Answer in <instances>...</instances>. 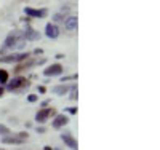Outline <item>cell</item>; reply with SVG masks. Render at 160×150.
I'll return each instance as SVG.
<instances>
[{
    "label": "cell",
    "instance_id": "6da1fadb",
    "mask_svg": "<svg viewBox=\"0 0 160 150\" xmlns=\"http://www.w3.org/2000/svg\"><path fill=\"white\" fill-rule=\"evenodd\" d=\"M26 58H29V53H13V54H8V56H3V58H0V61L2 62H15V61H22Z\"/></svg>",
    "mask_w": 160,
    "mask_h": 150
},
{
    "label": "cell",
    "instance_id": "7a4b0ae2",
    "mask_svg": "<svg viewBox=\"0 0 160 150\" xmlns=\"http://www.w3.org/2000/svg\"><path fill=\"white\" fill-rule=\"evenodd\" d=\"M24 13L31 18H45L47 16V10L42 8V10H35V8H31V7H26L24 8Z\"/></svg>",
    "mask_w": 160,
    "mask_h": 150
},
{
    "label": "cell",
    "instance_id": "3957f363",
    "mask_svg": "<svg viewBox=\"0 0 160 150\" xmlns=\"http://www.w3.org/2000/svg\"><path fill=\"white\" fill-rule=\"evenodd\" d=\"M50 115H55V109H42V110L37 112L35 121H38V123H43V121H47V118H48Z\"/></svg>",
    "mask_w": 160,
    "mask_h": 150
},
{
    "label": "cell",
    "instance_id": "277c9868",
    "mask_svg": "<svg viewBox=\"0 0 160 150\" xmlns=\"http://www.w3.org/2000/svg\"><path fill=\"white\" fill-rule=\"evenodd\" d=\"M16 40H18V34H10L7 37L5 43H3V46H2V50H0V51L3 53V51H7V50H10L13 46H16Z\"/></svg>",
    "mask_w": 160,
    "mask_h": 150
},
{
    "label": "cell",
    "instance_id": "5b68a950",
    "mask_svg": "<svg viewBox=\"0 0 160 150\" xmlns=\"http://www.w3.org/2000/svg\"><path fill=\"white\" fill-rule=\"evenodd\" d=\"M69 123V118L66 117L64 114H61V115H56L55 117V120H53V128H56V129H59V128H62V126H66Z\"/></svg>",
    "mask_w": 160,
    "mask_h": 150
},
{
    "label": "cell",
    "instance_id": "8992f818",
    "mask_svg": "<svg viewBox=\"0 0 160 150\" xmlns=\"http://www.w3.org/2000/svg\"><path fill=\"white\" fill-rule=\"evenodd\" d=\"M21 86L28 88V86H29V81L26 80V78H22V77H18V78H15V80H13L11 83L8 85V90H16V88H21Z\"/></svg>",
    "mask_w": 160,
    "mask_h": 150
},
{
    "label": "cell",
    "instance_id": "52a82bcc",
    "mask_svg": "<svg viewBox=\"0 0 160 150\" xmlns=\"http://www.w3.org/2000/svg\"><path fill=\"white\" fill-rule=\"evenodd\" d=\"M61 139L64 141V144L68 145L69 148H72V150H77V148H78V145H77V141L72 138V134H69V133L61 134Z\"/></svg>",
    "mask_w": 160,
    "mask_h": 150
},
{
    "label": "cell",
    "instance_id": "ba28073f",
    "mask_svg": "<svg viewBox=\"0 0 160 150\" xmlns=\"http://www.w3.org/2000/svg\"><path fill=\"white\" fill-rule=\"evenodd\" d=\"M61 72H62V65H61V64H53V65L47 67L43 74H45L47 77H50V75H59Z\"/></svg>",
    "mask_w": 160,
    "mask_h": 150
},
{
    "label": "cell",
    "instance_id": "9c48e42d",
    "mask_svg": "<svg viewBox=\"0 0 160 150\" xmlns=\"http://www.w3.org/2000/svg\"><path fill=\"white\" fill-rule=\"evenodd\" d=\"M45 32H47V37H48V38H56V37L59 35V29H58L55 24H47Z\"/></svg>",
    "mask_w": 160,
    "mask_h": 150
},
{
    "label": "cell",
    "instance_id": "30bf717a",
    "mask_svg": "<svg viewBox=\"0 0 160 150\" xmlns=\"http://www.w3.org/2000/svg\"><path fill=\"white\" fill-rule=\"evenodd\" d=\"M77 24H78L77 16H71V18L66 19V22H64V26H66V29H68V31H75L77 29Z\"/></svg>",
    "mask_w": 160,
    "mask_h": 150
},
{
    "label": "cell",
    "instance_id": "8fae6325",
    "mask_svg": "<svg viewBox=\"0 0 160 150\" xmlns=\"http://www.w3.org/2000/svg\"><path fill=\"white\" fill-rule=\"evenodd\" d=\"M2 142L3 144H22L24 141L19 136H5V138H2Z\"/></svg>",
    "mask_w": 160,
    "mask_h": 150
},
{
    "label": "cell",
    "instance_id": "7c38bea8",
    "mask_svg": "<svg viewBox=\"0 0 160 150\" xmlns=\"http://www.w3.org/2000/svg\"><path fill=\"white\" fill-rule=\"evenodd\" d=\"M22 37H24V40H38L40 38V34L37 31H34V29H28V31L22 34Z\"/></svg>",
    "mask_w": 160,
    "mask_h": 150
},
{
    "label": "cell",
    "instance_id": "4fadbf2b",
    "mask_svg": "<svg viewBox=\"0 0 160 150\" xmlns=\"http://www.w3.org/2000/svg\"><path fill=\"white\" fill-rule=\"evenodd\" d=\"M69 90H71V88H69L68 85H64V83H62V85H58V86H53V88H51V91H53V93L61 94V96H62V94H66V93H68Z\"/></svg>",
    "mask_w": 160,
    "mask_h": 150
},
{
    "label": "cell",
    "instance_id": "5bb4252c",
    "mask_svg": "<svg viewBox=\"0 0 160 150\" xmlns=\"http://www.w3.org/2000/svg\"><path fill=\"white\" fill-rule=\"evenodd\" d=\"M7 81H8V72L0 69V83H7Z\"/></svg>",
    "mask_w": 160,
    "mask_h": 150
},
{
    "label": "cell",
    "instance_id": "9a60e30c",
    "mask_svg": "<svg viewBox=\"0 0 160 150\" xmlns=\"http://www.w3.org/2000/svg\"><path fill=\"white\" fill-rule=\"evenodd\" d=\"M31 65H34V61H28V62H24L22 65H18L16 67V72H21V70L28 69V67H31Z\"/></svg>",
    "mask_w": 160,
    "mask_h": 150
},
{
    "label": "cell",
    "instance_id": "2e32d148",
    "mask_svg": "<svg viewBox=\"0 0 160 150\" xmlns=\"http://www.w3.org/2000/svg\"><path fill=\"white\" fill-rule=\"evenodd\" d=\"M77 96H78V91H77V86L74 85V86H71V96H69V98H71L72 101H75Z\"/></svg>",
    "mask_w": 160,
    "mask_h": 150
},
{
    "label": "cell",
    "instance_id": "e0dca14e",
    "mask_svg": "<svg viewBox=\"0 0 160 150\" xmlns=\"http://www.w3.org/2000/svg\"><path fill=\"white\" fill-rule=\"evenodd\" d=\"M7 134H10V129L5 125H0V136H3V138H5Z\"/></svg>",
    "mask_w": 160,
    "mask_h": 150
},
{
    "label": "cell",
    "instance_id": "ac0fdd59",
    "mask_svg": "<svg viewBox=\"0 0 160 150\" xmlns=\"http://www.w3.org/2000/svg\"><path fill=\"white\" fill-rule=\"evenodd\" d=\"M53 19H55V21H64L66 18H64V15H62V13H56V15L53 16Z\"/></svg>",
    "mask_w": 160,
    "mask_h": 150
},
{
    "label": "cell",
    "instance_id": "d6986e66",
    "mask_svg": "<svg viewBox=\"0 0 160 150\" xmlns=\"http://www.w3.org/2000/svg\"><path fill=\"white\" fill-rule=\"evenodd\" d=\"M31 102H35L37 101V96H35V94H29V98H28Z\"/></svg>",
    "mask_w": 160,
    "mask_h": 150
},
{
    "label": "cell",
    "instance_id": "ffe728a7",
    "mask_svg": "<svg viewBox=\"0 0 160 150\" xmlns=\"http://www.w3.org/2000/svg\"><path fill=\"white\" fill-rule=\"evenodd\" d=\"M69 112H71V114H75L77 109H75V107H69Z\"/></svg>",
    "mask_w": 160,
    "mask_h": 150
},
{
    "label": "cell",
    "instance_id": "44dd1931",
    "mask_svg": "<svg viewBox=\"0 0 160 150\" xmlns=\"http://www.w3.org/2000/svg\"><path fill=\"white\" fill-rule=\"evenodd\" d=\"M2 94H3V90H2V88H0V96H2Z\"/></svg>",
    "mask_w": 160,
    "mask_h": 150
}]
</instances>
